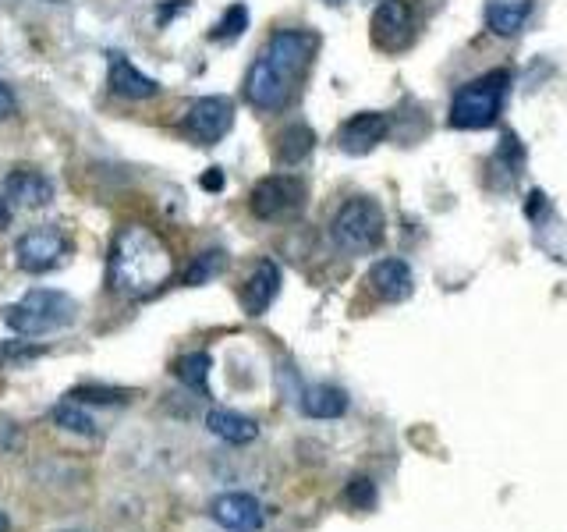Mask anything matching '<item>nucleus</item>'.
<instances>
[{"instance_id": "f257e3e1", "label": "nucleus", "mask_w": 567, "mask_h": 532, "mask_svg": "<svg viewBox=\"0 0 567 532\" xmlns=\"http://www.w3.org/2000/svg\"><path fill=\"white\" fill-rule=\"evenodd\" d=\"M174 274L171 245L160 235H153L142 224H125L114 235L107 256V284L114 295L128 298H149L156 288H164Z\"/></svg>"}, {"instance_id": "f03ea898", "label": "nucleus", "mask_w": 567, "mask_h": 532, "mask_svg": "<svg viewBox=\"0 0 567 532\" xmlns=\"http://www.w3.org/2000/svg\"><path fill=\"white\" fill-rule=\"evenodd\" d=\"M75 316H78L75 298L64 295V291H54V288H36V291H29L22 302H11V306L0 309V320L22 337L57 334V330L71 327Z\"/></svg>"}, {"instance_id": "7ed1b4c3", "label": "nucleus", "mask_w": 567, "mask_h": 532, "mask_svg": "<svg viewBox=\"0 0 567 532\" xmlns=\"http://www.w3.org/2000/svg\"><path fill=\"white\" fill-rule=\"evenodd\" d=\"M334 245L348 256H369L383 245L387 235V217H383L380 203L369 196H355L337 210L334 224H330Z\"/></svg>"}, {"instance_id": "20e7f679", "label": "nucleus", "mask_w": 567, "mask_h": 532, "mask_svg": "<svg viewBox=\"0 0 567 532\" xmlns=\"http://www.w3.org/2000/svg\"><path fill=\"white\" fill-rule=\"evenodd\" d=\"M511 86L507 71H490L482 79H472L468 86H461L451 100V125L475 132V128H490L504 110V96Z\"/></svg>"}, {"instance_id": "39448f33", "label": "nucleus", "mask_w": 567, "mask_h": 532, "mask_svg": "<svg viewBox=\"0 0 567 532\" xmlns=\"http://www.w3.org/2000/svg\"><path fill=\"white\" fill-rule=\"evenodd\" d=\"M234 125V107L227 96H199V100L188 103L185 121H181V132L195 146H217Z\"/></svg>"}, {"instance_id": "423d86ee", "label": "nucleus", "mask_w": 567, "mask_h": 532, "mask_svg": "<svg viewBox=\"0 0 567 532\" xmlns=\"http://www.w3.org/2000/svg\"><path fill=\"white\" fill-rule=\"evenodd\" d=\"M305 203V181L295 174H270L252 188L249 206L259 220H284Z\"/></svg>"}, {"instance_id": "0eeeda50", "label": "nucleus", "mask_w": 567, "mask_h": 532, "mask_svg": "<svg viewBox=\"0 0 567 532\" xmlns=\"http://www.w3.org/2000/svg\"><path fill=\"white\" fill-rule=\"evenodd\" d=\"M71 252V242L57 231V227H32L18 238L15 245V263L25 274H47L54 266H61Z\"/></svg>"}, {"instance_id": "6e6552de", "label": "nucleus", "mask_w": 567, "mask_h": 532, "mask_svg": "<svg viewBox=\"0 0 567 532\" xmlns=\"http://www.w3.org/2000/svg\"><path fill=\"white\" fill-rule=\"evenodd\" d=\"M295 96V79H288L277 64H270L263 54L252 61L249 75H245V100L256 110H266V114H277L284 110Z\"/></svg>"}, {"instance_id": "1a4fd4ad", "label": "nucleus", "mask_w": 567, "mask_h": 532, "mask_svg": "<svg viewBox=\"0 0 567 532\" xmlns=\"http://www.w3.org/2000/svg\"><path fill=\"white\" fill-rule=\"evenodd\" d=\"M319 50V36L309 29H280L270 36V43H266L263 57L270 64H277L288 79H302L305 68L312 64V57H316Z\"/></svg>"}, {"instance_id": "9d476101", "label": "nucleus", "mask_w": 567, "mask_h": 532, "mask_svg": "<svg viewBox=\"0 0 567 532\" xmlns=\"http://www.w3.org/2000/svg\"><path fill=\"white\" fill-rule=\"evenodd\" d=\"M415 36V18L408 0H383L373 11V43L387 54H397L412 43Z\"/></svg>"}, {"instance_id": "9b49d317", "label": "nucleus", "mask_w": 567, "mask_h": 532, "mask_svg": "<svg viewBox=\"0 0 567 532\" xmlns=\"http://www.w3.org/2000/svg\"><path fill=\"white\" fill-rule=\"evenodd\" d=\"M387 132H390L387 114H380V110H362V114H355V118H348L341 125L337 146H341L344 153H351V157H366V153H373V149L387 139Z\"/></svg>"}, {"instance_id": "f8f14e48", "label": "nucleus", "mask_w": 567, "mask_h": 532, "mask_svg": "<svg viewBox=\"0 0 567 532\" xmlns=\"http://www.w3.org/2000/svg\"><path fill=\"white\" fill-rule=\"evenodd\" d=\"M210 515L227 532H259L266 522L263 504L252 493H220L217 501L210 504Z\"/></svg>"}, {"instance_id": "ddd939ff", "label": "nucleus", "mask_w": 567, "mask_h": 532, "mask_svg": "<svg viewBox=\"0 0 567 532\" xmlns=\"http://www.w3.org/2000/svg\"><path fill=\"white\" fill-rule=\"evenodd\" d=\"M54 199V181L47 174L32 171V167H15L4 178V203L18 206V210H39Z\"/></svg>"}, {"instance_id": "4468645a", "label": "nucleus", "mask_w": 567, "mask_h": 532, "mask_svg": "<svg viewBox=\"0 0 567 532\" xmlns=\"http://www.w3.org/2000/svg\"><path fill=\"white\" fill-rule=\"evenodd\" d=\"M280 295V266L273 259H259L252 274L241 284V309L249 316H263Z\"/></svg>"}, {"instance_id": "2eb2a0df", "label": "nucleus", "mask_w": 567, "mask_h": 532, "mask_svg": "<svg viewBox=\"0 0 567 532\" xmlns=\"http://www.w3.org/2000/svg\"><path fill=\"white\" fill-rule=\"evenodd\" d=\"M110 93L125 96V100H153L160 96V82H153L149 75H142L132 61H125L121 54H110V71H107Z\"/></svg>"}, {"instance_id": "dca6fc26", "label": "nucleus", "mask_w": 567, "mask_h": 532, "mask_svg": "<svg viewBox=\"0 0 567 532\" xmlns=\"http://www.w3.org/2000/svg\"><path fill=\"white\" fill-rule=\"evenodd\" d=\"M369 284H373V291L383 302H404L415 288L412 266L404 263V259H380L369 270Z\"/></svg>"}, {"instance_id": "f3484780", "label": "nucleus", "mask_w": 567, "mask_h": 532, "mask_svg": "<svg viewBox=\"0 0 567 532\" xmlns=\"http://www.w3.org/2000/svg\"><path fill=\"white\" fill-rule=\"evenodd\" d=\"M206 426H210L213 437L227 440V444H252V440L259 437L256 419L231 412V408H213V412L206 415Z\"/></svg>"}, {"instance_id": "a211bd4d", "label": "nucleus", "mask_w": 567, "mask_h": 532, "mask_svg": "<svg viewBox=\"0 0 567 532\" xmlns=\"http://www.w3.org/2000/svg\"><path fill=\"white\" fill-rule=\"evenodd\" d=\"M298 405H302V412L312 415V419H341V415L348 412V394H344L341 387L316 384L298 398Z\"/></svg>"}, {"instance_id": "6ab92c4d", "label": "nucleus", "mask_w": 567, "mask_h": 532, "mask_svg": "<svg viewBox=\"0 0 567 532\" xmlns=\"http://www.w3.org/2000/svg\"><path fill=\"white\" fill-rule=\"evenodd\" d=\"M312 146H316V132L309 125H288L273 139V157H277V164L295 167L309 157Z\"/></svg>"}, {"instance_id": "aec40b11", "label": "nucleus", "mask_w": 567, "mask_h": 532, "mask_svg": "<svg viewBox=\"0 0 567 532\" xmlns=\"http://www.w3.org/2000/svg\"><path fill=\"white\" fill-rule=\"evenodd\" d=\"M532 15V4L529 0H493L490 8H486V22L497 36H518L525 29Z\"/></svg>"}, {"instance_id": "412c9836", "label": "nucleus", "mask_w": 567, "mask_h": 532, "mask_svg": "<svg viewBox=\"0 0 567 532\" xmlns=\"http://www.w3.org/2000/svg\"><path fill=\"white\" fill-rule=\"evenodd\" d=\"M224 270H227V252L224 249H202L199 256L185 266L181 281H185L188 288H202V284L217 281Z\"/></svg>"}, {"instance_id": "4be33fe9", "label": "nucleus", "mask_w": 567, "mask_h": 532, "mask_svg": "<svg viewBox=\"0 0 567 532\" xmlns=\"http://www.w3.org/2000/svg\"><path fill=\"white\" fill-rule=\"evenodd\" d=\"M210 369H213V359L206 352H188L174 362V376H178L188 391H199V394H210Z\"/></svg>"}, {"instance_id": "5701e85b", "label": "nucleus", "mask_w": 567, "mask_h": 532, "mask_svg": "<svg viewBox=\"0 0 567 532\" xmlns=\"http://www.w3.org/2000/svg\"><path fill=\"white\" fill-rule=\"evenodd\" d=\"M54 423L61 426V430L68 433H78V437H96V423H93V415L82 412L78 408V401H61V405L54 408Z\"/></svg>"}, {"instance_id": "b1692460", "label": "nucleus", "mask_w": 567, "mask_h": 532, "mask_svg": "<svg viewBox=\"0 0 567 532\" xmlns=\"http://www.w3.org/2000/svg\"><path fill=\"white\" fill-rule=\"evenodd\" d=\"M71 401H78V405H128V401L135 398L132 391H121V387H96V384H82L75 387V391L68 394Z\"/></svg>"}, {"instance_id": "393cba45", "label": "nucleus", "mask_w": 567, "mask_h": 532, "mask_svg": "<svg viewBox=\"0 0 567 532\" xmlns=\"http://www.w3.org/2000/svg\"><path fill=\"white\" fill-rule=\"evenodd\" d=\"M245 29H249V8H245V4H231V8L224 11V18L210 29V40L231 43L238 40Z\"/></svg>"}, {"instance_id": "a878e982", "label": "nucleus", "mask_w": 567, "mask_h": 532, "mask_svg": "<svg viewBox=\"0 0 567 532\" xmlns=\"http://www.w3.org/2000/svg\"><path fill=\"white\" fill-rule=\"evenodd\" d=\"M344 501H348L351 508H358V511L376 508V483H373V479H366V476H355L348 483V490H344Z\"/></svg>"}, {"instance_id": "bb28decb", "label": "nucleus", "mask_w": 567, "mask_h": 532, "mask_svg": "<svg viewBox=\"0 0 567 532\" xmlns=\"http://www.w3.org/2000/svg\"><path fill=\"white\" fill-rule=\"evenodd\" d=\"M43 355V348H32L25 341H0V366H15V362H32Z\"/></svg>"}, {"instance_id": "cd10ccee", "label": "nucleus", "mask_w": 567, "mask_h": 532, "mask_svg": "<svg viewBox=\"0 0 567 532\" xmlns=\"http://www.w3.org/2000/svg\"><path fill=\"white\" fill-rule=\"evenodd\" d=\"M18 114V103L15 96H11V89L4 86V79H0V121H11Z\"/></svg>"}, {"instance_id": "c85d7f7f", "label": "nucleus", "mask_w": 567, "mask_h": 532, "mask_svg": "<svg viewBox=\"0 0 567 532\" xmlns=\"http://www.w3.org/2000/svg\"><path fill=\"white\" fill-rule=\"evenodd\" d=\"M199 185L206 188V192H220V188L227 185V178H224V171H220V167H210V171L199 178Z\"/></svg>"}, {"instance_id": "c756f323", "label": "nucleus", "mask_w": 567, "mask_h": 532, "mask_svg": "<svg viewBox=\"0 0 567 532\" xmlns=\"http://www.w3.org/2000/svg\"><path fill=\"white\" fill-rule=\"evenodd\" d=\"M181 8H188V0H174V4H167L164 11H156V25H160V29H164V25L171 22V18L178 15Z\"/></svg>"}, {"instance_id": "7c9ffc66", "label": "nucleus", "mask_w": 567, "mask_h": 532, "mask_svg": "<svg viewBox=\"0 0 567 532\" xmlns=\"http://www.w3.org/2000/svg\"><path fill=\"white\" fill-rule=\"evenodd\" d=\"M11 529V522H8V515H4V511H0V532H8Z\"/></svg>"}, {"instance_id": "2f4dec72", "label": "nucleus", "mask_w": 567, "mask_h": 532, "mask_svg": "<svg viewBox=\"0 0 567 532\" xmlns=\"http://www.w3.org/2000/svg\"><path fill=\"white\" fill-rule=\"evenodd\" d=\"M327 4H334V8H341V4H344V0H327Z\"/></svg>"}]
</instances>
